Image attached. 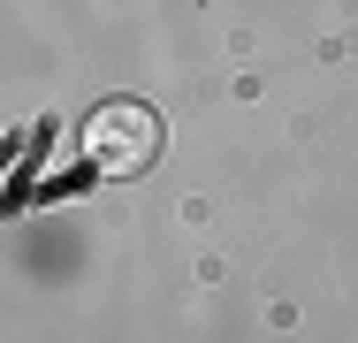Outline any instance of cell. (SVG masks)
<instances>
[{"label":"cell","mask_w":358,"mask_h":343,"mask_svg":"<svg viewBox=\"0 0 358 343\" xmlns=\"http://www.w3.org/2000/svg\"><path fill=\"white\" fill-rule=\"evenodd\" d=\"M84 160L99 168V176H145L152 160H160V115L138 107V99H107L92 122H84Z\"/></svg>","instance_id":"cell-1"}]
</instances>
